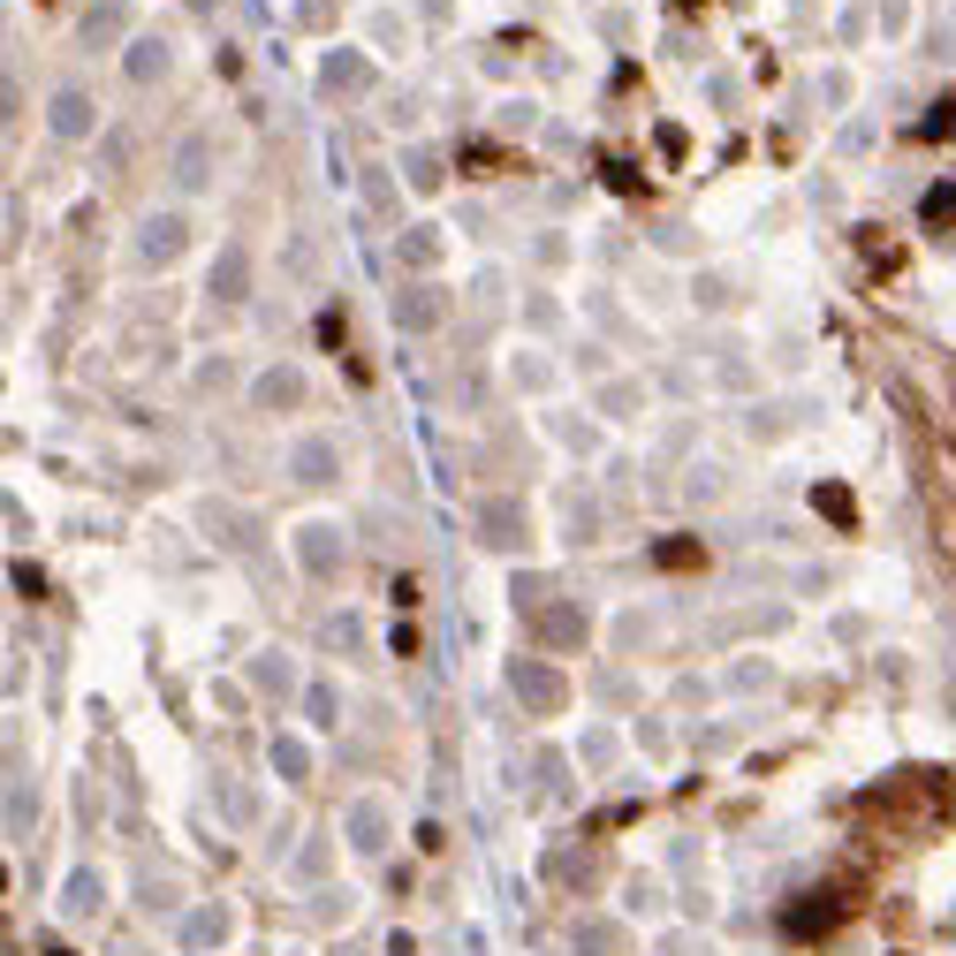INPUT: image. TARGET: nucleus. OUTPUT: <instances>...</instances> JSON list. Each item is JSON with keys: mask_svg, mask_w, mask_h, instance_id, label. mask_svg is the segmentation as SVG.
Listing matches in <instances>:
<instances>
[{"mask_svg": "<svg viewBox=\"0 0 956 956\" xmlns=\"http://www.w3.org/2000/svg\"><path fill=\"white\" fill-rule=\"evenodd\" d=\"M805 912H783V934L789 942H813V934H827V926H843L850 918V904H843V888H820V896H797Z\"/></svg>", "mask_w": 956, "mask_h": 956, "instance_id": "1", "label": "nucleus"}]
</instances>
